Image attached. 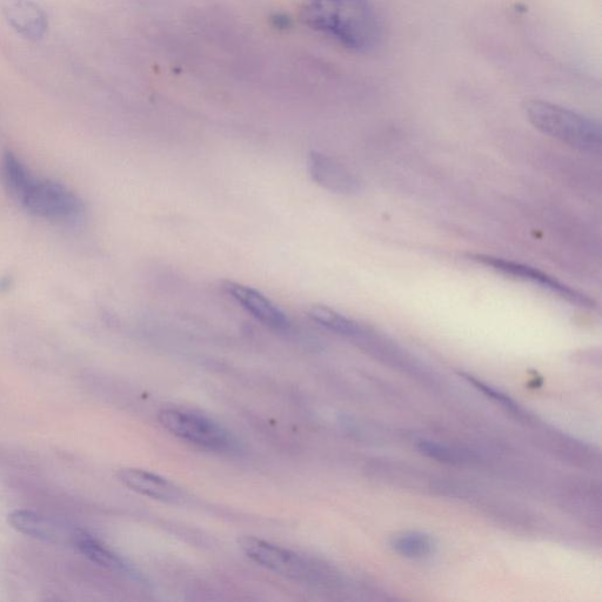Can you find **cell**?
Listing matches in <instances>:
<instances>
[{
  "instance_id": "cell-1",
  "label": "cell",
  "mask_w": 602,
  "mask_h": 602,
  "mask_svg": "<svg viewBox=\"0 0 602 602\" xmlns=\"http://www.w3.org/2000/svg\"><path fill=\"white\" fill-rule=\"evenodd\" d=\"M300 20L313 31L356 53H370L383 38V24L370 0H306Z\"/></svg>"
},
{
  "instance_id": "cell-2",
  "label": "cell",
  "mask_w": 602,
  "mask_h": 602,
  "mask_svg": "<svg viewBox=\"0 0 602 602\" xmlns=\"http://www.w3.org/2000/svg\"><path fill=\"white\" fill-rule=\"evenodd\" d=\"M0 173L6 191L33 216L55 223H72L83 216L84 204L75 192L52 180L33 177L12 152L5 153Z\"/></svg>"
},
{
  "instance_id": "cell-12",
  "label": "cell",
  "mask_w": 602,
  "mask_h": 602,
  "mask_svg": "<svg viewBox=\"0 0 602 602\" xmlns=\"http://www.w3.org/2000/svg\"><path fill=\"white\" fill-rule=\"evenodd\" d=\"M72 544L92 563L109 568L112 571H129V566L118 554L112 552L109 547H106L85 531H75Z\"/></svg>"
},
{
  "instance_id": "cell-10",
  "label": "cell",
  "mask_w": 602,
  "mask_h": 602,
  "mask_svg": "<svg viewBox=\"0 0 602 602\" xmlns=\"http://www.w3.org/2000/svg\"><path fill=\"white\" fill-rule=\"evenodd\" d=\"M309 172L314 183L338 195H354L361 189L360 180L347 167L318 151L311 152Z\"/></svg>"
},
{
  "instance_id": "cell-15",
  "label": "cell",
  "mask_w": 602,
  "mask_h": 602,
  "mask_svg": "<svg viewBox=\"0 0 602 602\" xmlns=\"http://www.w3.org/2000/svg\"><path fill=\"white\" fill-rule=\"evenodd\" d=\"M466 378L468 379V381H470V383L476 385L477 389L488 394V397L499 401L500 404H503L507 408H510L511 411H519V407L517 406V404H515L512 399L505 396V394L500 393L497 390L491 389L490 386L485 385L481 383V381L471 378L470 376H466Z\"/></svg>"
},
{
  "instance_id": "cell-8",
  "label": "cell",
  "mask_w": 602,
  "mask_h": 602,
  "mask_svg": "<svg viewBox=\"0 0 602 602\" xmlns=\"http://www.w3.org/2000/svg\"><path fill=\"white\" fill-rule=\"evenodd\" d=\"M223 287L243 309L270 329L285 331L291 326L286 314L262 292L236 282H225Z\"/></svg>"
},
{
  "instance_id": "cell-11",
  "label": "cell",
  "mask_w": 602,
  "mask_h": 602,
  "mask_svg": "<svg viewBox=\"0 0 602 602\" xmlns=\"http://www.w3.org/2000/svg\"><path fill=\"white\" fill-rule=\"evenodd\" d=\"M8 521L19 533L45 541V543H62L66 538H69L72 543L73 535H75V531L65 534L62 528L52 520L32 511H13L9 514Z\"/></svg>"
},
{
  "instance_id": "cell-9",
  "label": "cell",
  "mask_w": 602,
  "mask_h": 602,
  "mask_svg": "<svg viewBox=\"0 0 602 602\" xmlns=\"http://www.w3.org/2000/svg\"><path fill=\"white\" fill-rule=\"evenodd\" d=\"M3 16L19 36L38 42L49 30V18L35 0H4Z\"/></svg>"
},
{
  "instance_id": "cell-7",
  "label": "cell",
  "mask_w": 602,
  "mask_h": 602,
  "mask_svg": "<svg viewBox=\"0 0 602 602\" xmlns=\"http://www.w3.org/2000/svg\"><path fill=\"white\" fill-rule=\"evenodd\" d=\"M120 483L130 488L131 491L162 503L183 505L186 503L187 494L171 480L150 471L140 468H122L117 473Z\"/></svg>"
},
{
  "instance_id": "cell-14",
  "label": "cell",
  "mask_w": 602,
  "mask_h": 602,
  "mask_svg": "<svg viewBox=\"0 0 602 602\" xmlns=\"http://www.w3.org/2000/svg\"><path fill=\"white\" fill-rule=\"evenodd\" d=\"M418 448L427 458L439 461V463L456 465L460 463V454L451 447L434 443L430 440H420Z\"/></svg>"
},
{
  "instance_id": "cell-4",
  "label": "cell",
  "mask_w": 602,
  "mask_h": 602,
  "mask_svg": "<svg viewBox=\"0 0 602 602\" xmlns=\"http://www.w3.org/2000/svg\"><path fill=\"white\" fill-rule=\"evenodd\" d=\"M239 546L254 563L286 579L299 583L325 585L336 580L329 567L317 560L259 538L244 537Z\"/></svg>"
},
{
  "instance_id": "cell-3",
  "label": "cell",
  "mask_w": 602,
  "mask_h": 602,
  "mask_svg": "<svg viewBox=\"0 0 602 602\" xmlns=\"http://www.w3.org/2000/svg\"><path fill=\"white\" fill-rule=\"evenodd\" d=\"M528 120L539 131L579 151L599 153L602 133L598 120L540 99L527 100Z\"/></svg>"
},
{
  "instance_id": "cell-5",
  "label": "cell",
  "mask_w": 602,
  "mask_h": 602,
  "mask_svg": "<svg viewBox=\"0 0 602 602\" xmlns=\"http://www.w3.org/2000/svg\"><path fill=\"white\" fill-rule=\"evenodd\" d=\"M159 423L173 436L211 452H230L237 443L225 427L210 418L178 408H164Z\"/></svg>"
},
{
  "instance_id": "cell-13",
  "label": "cell",
  "mask_w": 602,
  "mask_h": 602,
  "mask_svg": "<svg viewBox=\"0 0 602 602\" xmlns=\"http://www.w3.org/2000/svg\"><path fill=\"white\" fill-rule=\"evenodd\" d=\"M391 547L394 552L406 559L424 560L431 557L436 545L430 535L421 532H404L393 537Z\"/></svg>"
},
{
  "instance_id": "cell-6",
  "label": "cell",
  "mask_w": 602,
  "mask_h": 602,
  "mask_svg": "<svg viewBox=\"0 0 602 602\" xmlns=\"http://www.w3.org/2000/svg\"><path fill=\"white\" fill-rule=\"evenodd\" d=\"M472 259L481 265L492 267L493 270L503 273L505 276L538 285L541 289L551 292L573 305L585 307V309H593L594 307V301L585 294L571 289L570 286L558 282L557 279H553L548 274L533 269L531 266L514 263L511 260L484 256V254H474Z\"/></svg>"
}]
</instances>
